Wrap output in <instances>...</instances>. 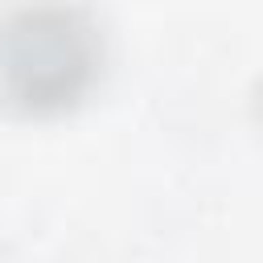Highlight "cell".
Instances as JSON below:
<instances>
[{
  "instance_id": "1",
  "label": "cell",
  "mask_w": 263,
  "mask_h": 263,
  "mask_svg": "<svg viewBox=\"0 0 263 263\" xmlns=\"http://www.w3.org/2000/svg\"><path fill=\"white\" fill-rule=\"evenodd\" d=\"M103 41L66 0H25L0 16V103L25 115L74 107L95 82Z\"/></svg>"
}]
</instances>
